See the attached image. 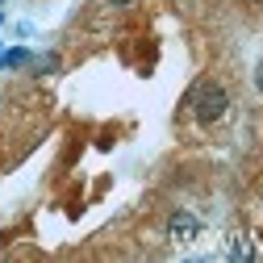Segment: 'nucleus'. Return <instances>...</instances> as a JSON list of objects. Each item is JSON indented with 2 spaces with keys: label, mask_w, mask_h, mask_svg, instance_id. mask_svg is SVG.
<instances>
[{
  "label": "nucleus",
  "mask_w": 263,
  "mask_h": 263,
  "mask_svg": "<svg viewBox=\"0 0 263 263\" xmlns=\"http://www.w3.org/2000/svg\"><path fill=\"white\" fill-rule=\"evenodd\" d=\"M0 21H5V13H0Z\"/></svg>",
  "instance_id": "6e6552de"
},
{
  "label": "nucleus",
  "mask_w": 263,
  "mask_h": 263,
  "mask_svg": "<svg viewBox=\"0 0 263 263\" xmlns=\"http://www.w3.org/2000/svg\"><path fill=\"white\" fill-rule=\"evenodd\" d=\"M255 84H259V92H263V59H259V67H255Z\"/></svg>",
  "instance_id": "423d86ee"
},
{
  "label": "nucleus",
  "mask_w": 263,
  "mask_h": 263,
  "mask_svg": "<svg viewBox=\"0 0 263 263\" xmlns=\"http://www.w3.org/2000/svg\"><path fill=\"white\" fill-rule=\"evenodd\" d=\"M230 255H234V259H251V242L242 234H234V238H230Z\"/></svg>",
  "instance_id": "39448f33"
},
{
  "label": "nucleus",
  "mask_w": 263,
  "mask_h": 263,
  "mask_svg": "<svg viewBox=\"0 0 263 263\" xmlns=\"http://www.w3.org/2000/svg\"><path fill=\"white\" fill-rule=\"evenodd\" d=\"M255 5H263V0H255Z\"/></svg>",
  "instance_id": "1a4fd4ad"
},
{
  "label": "nucleus",
  "mask_w": 263,
  "mask_h": 263,
  "mask_svg": "<svg viewBox=\"0 0 263 263\" xmlns=\"http://www.w3.org/2000/svg\"><path fill=\"white\" fill-rule=\"evenodd\" d=\"M29 67H34L38 76H46V71L59 67V54H38V59H29Z\"/></svg>",
  "instance_id": "20e7f679"
},
{
  "label": "nucleus",
  "mask_w": 263,
  "mask_h": 263,
  "mask_svg": "<svg viewBox=\"0 0 263 263\" xmlns=\"http://www.w3.org/2000/svg\"><path fill=\"white\" fill-rule=\"evenodd\" d=\"M109 5H117V9H125V5H138V0H109Z\"/></svg>",
  "instance_id": "0eeeda50"
},
{
  "label": "nucleus",
  "mask_w": 263,
  "mask_h": 263,
  "mask_svg": "<svg viewBox=\"0 0 263 263\" xmlns=\"http://www.w3.org/2000/svg\"><path fill=\"white\" fill-rule=\"evenodd\" d=\"M196 234H201V217H196V213L176 209V213L167 217V238H172V242H192Z\"/></svg>",
  "instance_id": "f03ea898"
},
{
  "label": "nucleus",
  "mask_w": 263,
  "mask_h": 263,
  "mask_svg": "<svg viewBox=\"0 0 263 263\" xmlns=\"http://www.w3.org/2000/svg\"><path fill=\"white\" fill-rule=\"evenodd\" d=\"M25 63H29V50H5V54H0V67H25Z\"/></svg>",
  "instance_id": "7ed1b4c3"
},
{
  "label": "nucleus",
  "mask_w": 263,
  "mask_h": 263,
  "mask_svg": "<svg viewBox=\"0 0 263 263\" xmlns=\"http://www.w3.org/2000/svg\"><path fill=\"white\" fill-rule=\"evenodd\" d=\"M188 105H192V117L201 125H217L230 113V92L221 80H196L188 92Z\"/></svg>",
  "instance_id": "f257e3e1"
}]
</instances>
